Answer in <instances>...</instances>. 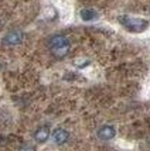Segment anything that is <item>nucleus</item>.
<instances>
[{
    "label": "nucleus",
    "mask_w": 150,
    "mask_h": 151,
    "mask_svg": "<svg viewBox=\"0 0 150 151\" xmlns=\"http://www.w3.org/2000/svg\"><path fill=\"white\" fill-rule=\"evenodd\" d=\"M47 45L50 48L51 54L57 58H62L70 52V40L67 38L65 35H61V34L52 35L51 38L48 40Z\"/></svg>",
    "instance_id": "obj_1"
},
{
    "label": "nucleus",
    "mask_w": 150,
    "mask_h": 151,
    "mask_svg": "<svg viewBox=\"0 0 150 151\" xmlns=\"http://www.w3.org/2000/svg\"><path fill=\"white\" fill-rule=\"evenodd\" d=\"M119 21H120V24L126 30H129L132 33H142L149 26V21L147 20L136 19V17H130V16H120Z\"/></svg>",
    "instance_id": "obj_2"
},
{
    "label": "nucleus",
    "mask_w": 150,
    "mask_h": 151,
    "mask_svg": "<svg viewBox=\"0 0 150 151\" xmlns=\"http://www.w3.org/2000/svg\"><path fill=\"white\" fill-rule=\"evenodd\" d=\"M23 38H24V35H23L21 31H10V33L3 38V44H4V45H9V47L19 45L20 42L23 41Z\"/></svg>",
    "instance_id": "obj_3"
},
{
    "label": "nucleus",
    "mask_w": 150,
    "mask_h": 151,
    "mask_svg": "<svg viewBox=\"0 0 150 151\" xmlns=\"http://www.w3.org/2000/svg\"><path fill=\"white\" fill-rule=\"evenodd\" d=\"M115 134H116V132L112 126H104L98 130V137L101 140H111L115 137Z\"/></svg>",
    "instance_id": "obj_4"
},
{
    "label": "nucleus",
    "mask_w": 150,
    "mask_h": 151,
    "mask_svg": "<svg viewBox=\"0 0 150 151\" xmlns=\"http://www.w3.org/2000/svg\"><path fill=\"white\" fill-rule=\"evenodd\" d=\"M52 138H54V141L57 144H64L70 138V133L67 130H64V129H57L55 132L52 133Z\"/></svg>",
    "instance_id": "obj_5"
},
{
    "label": "nucleus",
    "mask_w": 150,
    "mask_h": 151,
    "mask_svg": "<svg viewBox=\"0 0 150 151\" xmlns=\"http://www.w3.org/2000/svg\"><path fill=\"white\" fill-rule=\"evenodd\" d=\"M48 137H50L48 127H40V129H37V132L34 133V138H36L37 143H46Z\"/></svg>",
    "instance_id": "obj_6"
},
{
    "label": "nucleus",
    "mask_w": 150,
    "mask_h": 151,
    "mask_svg": "<svg viewBox=\"0 0 150 151\" xmlns=\"http://www.w3.org/2000/svg\"><path fill=\"white\" fill-rule=\"evenodd\" d=\"M96 12L95 10H91V9H84L81 12V19L85 20V21H91V20H95L96 19Z\"/></svg>",
    "instance_id": "obj_7"
},
{
    "label": "nucleus",
    "mask_w": 150,
    "mask_h": 151,
    "mask_svg": "<svg viewBox=\"0 0 150 151\" xmlns=\"http://www.w3.org/2000/svg\"><path fill=\"white\" fill-rule=\"evenodd\" d=\"M20 151H36V148H34L33 145L26 144V145H23V147L20 148Z\"/></svg>",
    "instance_id": "obj_8"
},
{
    "label": "nucleus",
    "mask_w": 150,
    "mask_h": 151,
    "mask_svg": "<svg viewBox=\"0 0 150 151\" xmlns=\"http://www.w3.org/2000/svg\"><path fill=\"white\" fill-rule=\"evenodd\" d=\"M1 27H3V23H1V20H0V30H1Z\"/></svg>",
    "instance_id": "obj_9"
}]
</instances>
